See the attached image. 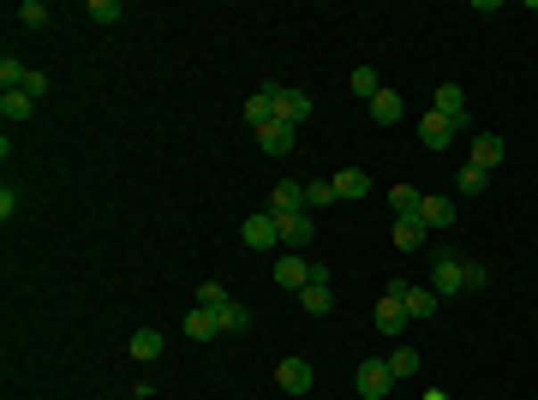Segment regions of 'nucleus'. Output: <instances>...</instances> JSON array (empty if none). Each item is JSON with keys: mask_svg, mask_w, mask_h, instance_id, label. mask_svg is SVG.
I'll return each instance as SVG.
<instances>
[{"mask_svg": "<svg viewBox=\"0 0 538 400\" xmlns=\"http://www.w3.org/2000/svg\"><path fill=\"white\" fill-rule=\"evenodd\" d=\"M497 161H502V138L491 132V138H478V143H473V167H478V174H491Z\"/></svg>", "mask_w": 538, "mask_h": 400, "instance_id": "21", "label": "nucleus"}, {"mask_svg": "<svg viewBox=\"0 0 538 400\" xmlns=\"http://www.w3.org/2000/svg\"><path fill=\"white\" fill-rule=\"evenodd\" d=\"M318 281V263L299 257V251H287V257H276V287H311Z\"/></svg>", "mask_w": 538, "mask_h": 400, "instance_id": "5", "label": "nucleus"}, {"mask_svg": "<svg viewBox=\"0 0 538 400\" xmlns=\"http://www.w3.org/2000/svg\"><path fill=\"white\" fill-rule=\"evenodd\" d=\"M276 227H281V245H287V251H305V245L318 240V227H311V216H305V209H294V216H276Z\"/></svg>", "mask_w": 538, "mask_h": 400, "instance_id": "6", "label": "nucleus"}, {"mask_svg": "<svg viewBox=\"0 0 538 400\" xmlns=\"http://www.w3.org/2000/svg\"><path fill=\"white\" fill-rule=\"evenodd\" d=\"M455 203L449 198H418V221H425V227H443V233H449V227H455Z\"/></svg>", "mask_w": 538, "mask_h": 400, "instance_id": "11", "label": "nucleus"}, {"mask_svg": "<svg viewBox=\"0 0 538 400\" xmlns=\"http://www.w3.org/2000/svg\"><path fill=\"white\" fill-rule=\"evenodd\" d=\"M383 364H389V371H395V382H401V377H413L418 364H425V353H413V347H395V353H389Z\"/></svg>", "mask_w": 538, "mask_h": 400, "instance_id": "24", "label": "nucleus"}, {"mask_svg": "<svg viewBox=\"0 0 538 400\" xmlns=\"http://www.w3.org/2000/svg\"><path fill=\"white\" fill-rule=\"evenodd\" d=\"M239 240L252 245V251H276V245H281L276 216H269V209H252V216H245V227H239Z\"/></svg>", "mask_w": 538, "mask_h": 400, "instance_id": "2", "label": "nucleus"}, {"mask_svg": "<svg viewBox=\"0 0 538 400\" xmlns=\"http://www.w3.org/2000/svg\"><path fill=\"white\" fill-rule=\"evenodd\" d=\"M460 275H467V287H484V281H491V269H484L478 257H460Z\"/></svg>", "mask_w": 538, "mask_h": 400, "instance_id": "33", "label": "nucleus"}, {"mask_svg": "<svg viewBox=\"0 0 538 400\" xmlns=\"http://www.w3.org/2000/svg\"><path fill=\"white\" fill-rule=\"evenodd\" d=\"M335 198H341V203L371 198V174H365V167H341V174H335Z\"/></svg>", "mask_w": 538, "mask_h": 400, "instance_id": "10", "label": "nucleus"}, {"mask_svg": "<svg viewBox=\"0 0 538 400\" xmlns=\"http://www.w3.org/2000/svg\"><path fill=\"white\" fill-rule=\"evenodd\" d=\"M299 305H305L311 317H329V311H335V293H329V281H311V287H299Z\"/></svg>", "mask_w": 538, "mask_h": 400, "instance_id": "16", "label": "nucleus"}, {"mask_svg": "<svg viewBox=\"0 0 538 400\" xmlns=\"http://www.w3.org/2000/svg\"><path fill=\"white\" fill-rule=\"evenodd\" d=\"M276 382L287 388V395H311V382H318V371H311L305 359H281V364H276Z\"/></svg>", "mask_w": 538, "mask_h": 400, "instance_id": "8", "label": "nucleus"}, {"mask_svg": "<svg viewBox=\"0 0 538 400\" xmlns=\"http://www.w3.org/2000/svg\"><path fill=\"white\" fill-rule=\"evenodd\" d=\"M371 322H377V335H401L413 317H407V305H401V299H389V293H383V305H377V317H371Z\"/></svg>", "mask_w": 538, "mask_h": 400, "instance_id": "13", "label": "nucleus"}, {"mask_svg": "<svg viewBox=\"0 0 538 400\" xmlns=\"http://www.w3.org/2000/svg\"><path fill=\"white\" fill-rule=\"evenodd\" d=\"M294 138H299V132H294V126H281V120H269L258 132V143L269 150V156H294Z\"/></svg>", "mask_w": 538, "mask_h": 400, "instance_id": "15", "label": "nucleus"}, {"mask_svg": "<svg viewBox=\"0 0 538 400\" xmlns=\"http://www.w3.org/2000/svg\"><path fill=\"white\" fill-rule=\"evenodd\" d=\"M0 114H6V120H30V114H37V96H30V90H0Z\"/></svg>", "mask_w": 538, "mask_h": 400, "instance_id": "18", "label": "nucleus"}, {"mask_svg": "<svg viewBox=\"0 0 538 400\" xmlns=\"http://www.w3.org/2000/svg\"><path fill=\"white\" fill-rule=\"evenodd\" d=\"M401 114H407V102H401L395 90H377V96H371V120L377 126H395Z\"/></svg>", "mask_w": 538, "mask_h": 400, "instance_id": "17", "label": "nucleus"}, {"mask_svg": "<svg viewBox=\"0 0 538 400\" xmlns=\"http://www.w3.org/2000/svg\"><path fill=\"white\" fill-rule=\"evenodd\" d=\"M19 24H24V30H42V24H48V6H42V0H24V6H19Z\"/></svg>", "mask_w": 538, "mask_h": 400, "instance_id": "30", "label": "nucleus"}, {"mask_svg": "<svg viewBox=\"0 0 538 400\" xmlns=\"http://www.w3.org/2000/svg\"><path fill=\"white\" fill-rule=\"evenodd\" d=\"M353 382H359V400H389L395 395V371H389L383 359H365Z\"/></svg>", "mask_w": 538, "mask_h": 400, "instance_id": "1", "label": "nucleus"}, {"mask_svg": "<svg viewBox=\"0 0 538 400\" xmlns=\"http://www.w3.org/2000/svg\"><path fill=\"white\" fill-rule=\"evenodd\" d=\"M294 209H305V185L299 180H276L269 185V216H294Z\"/></svg>", "mask_w": 538, "mask_h": 400, "instance_id": "9", "label": "nucleus"}, {"mask_svg": "<svg viewBox=\"0 0 538 400\" xmlns=\"http://www.w3.org/2000/svg\"><path fill=\"white\" fill-rule=\"evenodd\" d=\"M389 209H395V216H418V192L413 185H395V192H389Z\"/></svg>", "mask_w": 538, "mask_h": 400, "instance_id": "27", "label": "nucleus"}, {"mask_svg": "<svg viewBox=\"0 0 538 400\" xmlns=\"http://www.w3.org/2000/svg\"><path fill=\"white\" fill-rule=\"evenodd\" d=\"M120 12H126V6H120V0H90V19H96V24H114Z\"/></svg>", "mask_w": 538, "mask_h": 400, "instance_id": "32", "label": "nucleus"}, {"mask_svg": "<svg viewBox=\"0 0 538 400\" xmlns=\"http://www.w3.org/2000/svg\"><path fill=\"white\" fill-rule=\"evenodd\" d=\"M323 203H341L335 180H305V209H323Z\"/></svg>", "mask_w": 538, "mask_h": 400, "instance_id": "26", "label": "nucleus"}, {"mask_svg": "<svg viewBox=\"0 0 538 400\" xmlns=\"http://www.w3.org/2000/svg\"><path fill=\"white\" fill-rule=\"evenodd\" d=\"M186 335H192V340H210V335H221L216 311H203V305H198V311H192V317H186Z\"/></svg>", "mask_w": 538, "mask_h": 400, "instance_id": "23", "label": "nucleus"}, {"mask_svg": "<svg viewBox=\"0 0 538 400\" xmlns=\"http://www.w3.org/2000/svg\"><path fill=\"white\" fill-rule=\"evenodd\" d=\"M425 233H431V227H425L418 216H395V245H401V251H418Z\"/></svg>", "mask_w": 538, "mask_h": 400, "instance_id": "19", "label": "nucleus"}, {"mask_svg": "<svg viewBox=\"0 0 538 400\" xmlns=\"http://www.w3.org/2000/svg\"><path fill=\"white\" fill-rule=\"evenodd\" d=\"M216 322H221V335H245V329H252V311H245V305H221Z\"/></svg>", "mask_w": 538, "mask_h": 400, "instance_id": "22", "label": "nucleus"}, {"mask_svg": "<svg viewBox=\"0 0 538 400\" xmlns=\"http://www.w3.org/2000/svg\"><path fill=\"white\" fill-rule=\"evenodd\" d=\"M455 132H460V126H455V120H443L437 108L418 120V143H425V150H449V143H455Z\"/></svg>", "mask_w": 538, "mask_h": 400, "instance_id": "7", "label": "nucleus"}, {"mask_svg": "<svg viewBox=\"0 0 538 400\" xmlns=\"http://www.w3.org/2000/svg\"><path fill=\"white\" fill-rule=\"evenodd\" d=\"M353 90H359L365 102L377 96V90H383V84H377V66H353Z\"/></svg>", "mask_w": 538, "mask_h": 400, "instance_id": "29", "label": "nucleus"}, {"mask_svg": "<svg viewBox=\"0 0 538 400\" xmlns=\"http://www.w3.org/2000/svg\"><path fill=\"white\" fill-rule=\"evenodd\" d=\"M418 400H449V395H443V388H425V395H418Z\"/></svg>", "mask_w": 538, "mask_h": 400, "instance_id": "34", "label": "nucleus"}, {"mask_svg": "<svg viewBox=\"0 0 538 400\" xmlns=\"http://www.w3.org/2000/svg\"><path fill=\"white\" fill-rule=\"evenodd\" d=\"M198 305H203V311H221V305H234V299H228V287H221V281H203Z\"/></svg>", "mask_w": 538, "mask_h": 400, "instance_id": "28", "label": "nucleus"}, {"mask_svg": "<svg viewBox=\"0 0 538 400\" xmlns=\"http://www.w3.org/2000/svg\"><path fill=\"white\" fill-rule=\"evenodd\" d=\"M126 353H132V359H144V364H150V359H156V353H161V335H156V329H138Z\"/></svg>", "mask_w": 538, "mask_h": 400, "instance_id": "25", "label": "nucleus"}, {"mask_svg": "<svg viewBox=\"0 0 538 400\" xmlns=\"http://www.w3.org/2000/svg\"><path fill=\"white\" fill-rule=\"evenodd\" d=\"M484 180H491V174H478L473 161H467V167H460V198H478V192H484Z\"/></svg>", "mask_w": 538, "mask_h": 400, "instance_id": "31", "label": "nucleus"}, {"mask_svg": "<svg viewBox=\"0 0 538 400\" xmlns=\"http://www.w3.org/2000/svg\"><path fill=\"white\" fill-rule=\"evenodd\" d=\"M305 114H311V96H305V90H287V84H276V120L281 126H305Z\"/></svg>", "mask_w": 538, "mask_h": 400, "instance_id": "4", "label": "nucleus"}, {"mask_svg": "<svg viewBox=\"0 0 538 400\" xmlns=\"http://www.w3.org/2000/svg\"><path fill=\"white\" fill-rule=\"evenodd\" d=\"M245 120L258 126V132H263L269 120H276V84H263V90H252V102H245Z\"/></svg>", "mask_w": 538, "mask_h": 400, "instance_id": "14", "label": "nucleus"}, {"mask_svg": "<svg viewBox=\"0 0 538 400\" xmlns=\"http://www.w3.org/2000/svg\"><path fill=\"white\" fill-rule=\"evenodd\" d=\"M437 114L455 120V126H467V90H460V84H437Z\"/></svg>", "mask_w": 538, "mask_h": 400, "instance_id": "12", "label": "nucleus"}, {"mask_svg": "<svg viewBox=\"0 0 538 400\" xmlns=\"http://www.w3.org/2000/svg\"><path fill=\"white\" fill-rule=\"evenodd\" d=\"M401 305H407V317H437V293H431V287H407V299H401Z\"/></svg>", "mask_w": 538, "mask_h": 400, "instance_id": "20", "label": "nucleus"}, {"mask_svg": "<svg viewBox=\"0 0 538 400\" xmlns=\"http://www.w3.org/2000/svg\"><path fill=\"white\" fill-rule=\"evenodd\" d=\"M431 293H437V299L467 293V275H460V257H455V251H443V257H437V269H431Z\"/></svg>", "mask_w": 538, "mask_h": 400, "instance_id": "3", "label": "nucleus"}]
</instances>
